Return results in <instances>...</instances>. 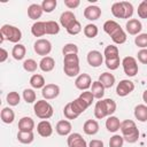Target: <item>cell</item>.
I'll list each match as a JSON object with an SVG mask.
<instances>
[{"label": "cell", "mask_w": 147, "mask_h": 147, "mask_svg": "<svg viewBox=\"0 0 147 147\" xmlns=\"http://www.w3.org/2000/svg\"><path fill=\"white\" fill-rule=\"evenodd\" d=\"M116 102L113 99H101L96 101L94 107V116L98 119L105 118L107 116H111L116 111Z\"/></svg>", "instance_id": "obj_1"}, {"label": "cell", "mask_w": 147, "mask_h": 147, "mask_svg": "<svg viewBox=\"0 0 147 147\" xmlns=\"http://www.w3.org/2000/svg\"><path fill=\"white\" fill-rule=\"evenodd\" d=\"M121 132L124 140L129 144H134L139 139V130L132 119H125L121 122Z\"/></svg>", "instance_id": "obj_2"}, {"label": "cell", "mask_w": 147, "mask_h": 147, "mask_svg": "<svg viewBox=\"0 0 147 147\" xmlns=\"http://www.w3.org/2000/svg\"><path fill=\"white\" fill-rule=\"evenodd\" d=\"M22 39V31L10 24H5L0 29V44L3 42V40H8L14 44H18V41Z\"/></svg>", "instance_id": "obj_3"}, {"label": "cell", "mask_w": 147, "mask_h": 147, "mask_svg": "<svg viewBox=\"0 0 147 147\" xmlns=\"http://www.w3.org/2000/svg\"><path fill=\"white\" fill-rule=\"evenodd\" d=\"M134 8L131 2L127 1H119L114 2L111 6V14L117 18H130L133 15Z\"/></svg>", "instance_id": "obj_4"}, {"label": "cell", "mask_w": 147, "mask_h": 147, "mask_svg": "<svg viewBox=\"0 0 147 147\" xmlns=\"http://www.w3.org/2000/svg\"><path fill=\"white\" fill-rule=\"evenodd\" d=\"M34 115L40 119H48L53 116V107L46 100H38L33 106Z\"/></svg>", "instance_id": "obj_5"}, {"label": "cell", "mask_w": 147, "mask_h": 147, "mask_svg": "<svg viewBox=\"0 0 147 147\" xmlns=\"http://www.w3.org/2000/svg\"><path fill=\"white\" fill-rule=\"evenodd\" d=\"M122 65H123V70L124 74L129 77H133L138 74L139 67L137 63V60L133 56H125L122 60Z\"/></svg>", "instance_id": "obj_6"}, {"label": "cell", "mask_w": 147, "mask_h": 147, "mask_svg": "<svg viewBox=\"0 0 147 147\" xmlns=\"http://www.w3.org/2000/svg\"><path fill=\"white\" fill-rule=\"evenodd\" d=\"M33 49H34V52L38 55L45 57V56H47L51 53V51H52V44H51L49 40L41 38V39H38L33 44Z\"/></svg>", "instance_id": "obj_7"}, {"label": "cell", "mask_w": 147, "mask_h": 147, "mask_svg": "<svg viewBox=\"0 0 147 147\" xmlns=\"http://www.w3.org/2000/svg\"><path fill=\"white\" fill-rule=\"evenodd\" d=\"M134 90V84L133 82L129 79H122L116 87V94L118 96H126Z\"/></svg>", "instance_id": "obj_8"}, {"label": "cell", "mask_w": 147, "mask_h": 147, "mask_svg": "<svg viewBox=\"0 0 147 147\" xmlns=\"http://www.w3.org/2000/svg\"><path fill=\"white\" fill-rule=\"evenodd\" d=\"M60 94V86L56 84H46L41 88V95L46 100L55 99Z\"/></svg>", "instance_id": "obj_9"}, {"label": "cell", "mask_w": 147, "mask_h": 147, "mask_svg": "<svg viewBox=\"0 0 147 147\" xmlns=\"http://www.w3.org/2000/svg\"><path fill=\"white\" fill-rule=\"evenodd\" d=\"M75 86L80 91H87L92 86V78L87 74H79L75 80Z\"/></svg>", "instance_id": "obj_10"}, {"label": "cell", "mask_w": 147, "mask_h": 147, "mask_svg": "<svg viewBox=\"0 0 147 147\" xmlns=\"http://www.w3.org/2000/svg\"><path fill=\"white\" fill-rule=\"evenodd\" d=\"M67 144L69 147H87V144L80 133H70L67 138Z\"/></svg>", "instance_id": "obj_11"}, {"label": "cell", "mask_w": 147, "mask_h": 147, "mask_svg": "<svg viewBox=\"0 0 147 147\" xmlns=\"http://www.w3.org/2000/svg\"><path fill=\"white\" fill-rule=\"evenodd\" d=\"M102 62H103V55L99 51H90L87 53V63L91 67L98 68L102 64Z\"/></svg>", "instance_id": "obj_12"}, {"label": "cell", "mask_w": 147, "mask_h": 147, "mask_svg": "<svg viewBox=\"0 0 147 147\" xmlns=\"http://www.w3.org/2000/svg\"><path fill=\"white\" fill-rule=\"evenodd\" d=\"M125 29H126V32L129 34H132V36H138L139 32L141 31L142 29V24L139 20L137 18H131L126 22L125 24Z\"/></svg>", "instance_id": "obj_13"}, {"label": "cell", "mask_w": 147, "mask_h": 147, "mask_svg": "<svg viewBox=\"0 0 147 147\" xmlns=\"http://www.w3.org/2000/svg\"><path fill=\"white\" fill-rule=\"evenodd\" d=\"M37 132L39 136L44 137V138H47V137H51L52 133H53V127H52V124L47 121V119H42L38 123L37 125Z\"/></svg>", "instance_id": "obj_14"}, {"label": "cell", "mask_w": 147, "mask_h": 147, "mask_svg": "<svg viewBox=\"0 0 147 147\" xmlns=\"http://www.w3.org/2000/svg\"><path fill=\"white\" fill-rule=\"evenodd\" d=\"M101 16V9L98 6H87L84 9V17L88 21H95Z\"/></svg>", "instance_id": "obj_15"}, {"label": "cell", "mask_w": 147, "mask_h": 147, "mask_svg": "<svg viewBox=\"0 0 147 147\" xmlns=\"http://www.w3.org/2000/svg\"><path fill=\"white\" fill-rule=\"evenodd\" d=\"M34 129V121L31 117H22L18 121V131L23 132H32Z\"/></svg>", "instance_id": "obj_16"}, {"label": "cell", "mask_w": 147, "mask_h": 147, "mask_svg": "<svg viewBox=\"0 0 147 147\" xmlns=\"http://www.w3.org/2000/svg\"><path fill=\"white\" fill-rule=\"evenodd\" d=\"M71 123L67 119H62V121H59L56 126H55V130L57 132V134L60 136H69L70 132H71Z\"/></svg>", "instance_id": "obj_17"}, {"label": "cell", "mask_w": 147, "mask_h": 147, "mask_svg": "<svg viewBox=\"0 0 147 147\" xmlns=\"http://www.w3.org/2000/svg\"><path fill=\"white\" fill-rule=\"evenodd\" d=\"M83 131L88 136H94L99 132V123L95 119H87L83 125Z\"/></svg>", "instance_id": "obj_18"}, {"label": "cell", "mask_w": 147, "mask_h": 147, "mask_svg": "<svg viewBox=\"0 0 147 147\" xmlns=\"http://www.w3.org/2000/svg\"><path fill=\"white\" fill-rule=\"evenodd\" d=\"M44 10H42V7L41 5H38V3H32L28 7V16L31 18V20H38L41 17Z\"/></svg>", "instance_id": "obj_19"}, {"label": "cell", "mask_w": 147, "mask_h": 147, "mask_svg": "<svg viewBox=\"0 0 147 147\" xmlns=\"http://www.w3.org/2000/svg\"><path fill=\"white\" fill-rule=\"evenodd\" d=\"M75 21H77L76 20V16H75V14L72 13V11H70V10H65V11H63L62 14H61V16H60V24L63 26V28H68L71 23H74Z\"/></svg>", "instance_id": "obj_20"}, {"label": "cell", "mask_w": 147, "mask_h": 147, "mask_svg": "<svg viewBox=\"0 0 147 147\" xmlns=\"http://www.w3.org/2000/svg\"><path fill=\"white\" fill-rule=\"evenodd\" d=\"M70 105H71L72 110H74L76 114H78V115H80L82 113H84V111L90 107V106H88L83 99H80L79 96H78L77 99H75L74 101H71Z\"/></svg>", "instance_id": "obj_21"}, {"label": "cell", "mask_w": 147, "mask_h": 147, "mask_svg": "<svg viewBox=\"0 0 147 147\" xmlns=\"http://www.w3.org/2000/svg\"><path fill=\"white\" fill-rule=\"evenodd\" d=\"M55 67V61L52 56H45L40 60L39 62V68L44 71V72H49L54 69Z\"/></svg>", "instance_id": "obj_22"}, {"label": "cell", "mask_w": 147, "mask_h": 147, "mask_svg": "<svg viewBox=\"0 0 147 147\" xmlns=\"http://www.w3.org/2000/svg\"><path fill=\"white\" fill-rule=\"evenodd\" d=\"M99 82L105 86V88H110L115 84V76L110 72H102L99 76Z\"/></svg>", "instance_id": "obj_23"}, {"label": "cell", "mask_w": 147, "mask_h": 147, "mask_svg": "<svg viewBox=\"0 0 147 147\" xmlns=\"http://www.w3.org/2000/svg\"><path fill=\"white\" fill-rule=\"evenodd\" d=\"M105 86L99 82V80H96V82H93L92 83V86H91V92H92V94L94 95V98L95 99H98V100H101L102 98H103V95H105Z\"/></svg>", "instance_id": "obj_24"}, {"label": "cell", "mask_w": 147, "mask_h": 147, "mask_svg": "<svg viewBox=\"0 0 147 147\" xmlns=\"http://www.w3.org/2000/svg\"><path fill=\"white\" fill-rule=\"evenodd\" d=\"M31 33L34 37H42L46 34V26H45V22L41 21H37L32 24L31 26Z\"/></svg>", "instance_id": "obj_25"}, {"label": "cell", "mask_w": 147, "mask_h": 147, "mask_svg": "<svg viewBox=\"0 0 147 147\" xmlns=\"http://www.w3.org/2000/svg\"><path fill=\"white\" fill-rule=\"evenodd\" d=\"M0 117H1V121L6 124H11L15 119V113L11 108L9 107H5L2 108L1 110V114H0Z\"/></svg>", "instance_id": "obj_26"}, {"label": "cell", "mask_w": 147, "mask_h": 147, "mask_svg": "<svg viewBox=\"0 0 147 147\" xmlns=\"http://www.w3.org/2000/svg\"><path fill=\"white\" fill-rule=\"evenodd\" d=\"M106 127L109 132H116L121 129V122L116 116H109L106 121Z\"/></svg>", "instance_id": "obj_27"}, {"label": "cell", "mask_w": 147, "mask_h": 147, "mask_svg": "<svg viewBox=\"0 0 147 147\" xmlns=\"http://www.w3.org/2000/svg\"><path fill=\"white\" fill-rule=\"evenodd\" d=\"M134 117L139 122H147V106L138 105L134 108Z\"/></svg>", "instance_id": "obj_28"}, {"label": "cell", "mask_w": 147, "mask_h": 147, "mask_svg": "<svg viewBox=\"0 0 147 147\" xmlns=\"http://www.w3.org/2000/svg\"><path fill=\"white\" fill-rule=\"evenodd\" d=\"M25 53H26V49H25V46L22 45V44H16L13 49H11V55L15 60L17 61H21L24 59L25 56Z\"/></svg>", "instance_id": "obj_29"}, {"label": "cell", "mask_w": 147, "mask_h": 147, "mask_svg": "<svg viewBox=\"0 0 147 147\" xmlns=\"http://www.w3.org/2000/svg\"><path fill=\"white\" fill-rule=\"evenodd\" d=\"M110 38H111V40H113L115 44L122 45V44H124V42L126 41V33H125V31H124L122 28H119V29H117V30L110 36Z\"/></svg>", "instance_id": "obj_30"}, {"label": "cell", "mask_w": 147, "mask_h": 147, "mask_svg": "<svg viewBox=\"0 0 147 147\" xmlns=\"http://www.w3.org/2000/svg\"><path fill=\"white\" fill-rule=\"evenodd\" d=\"M30 85L33 87V88H42L45 85H46V83H45V78L41 76V75H39V74H34V75H32L31 76V78H30Z\"/></svg>", "instance_id": "obj_31"}, {"label": "cell", "mask_w": 147, "mask_h": 147, "mask_svg": "<svg viewBox=\"0 0 147 147\" xmlns=\"http://www.w3.org/2000/svg\"><path fill=\"white\" fill-rule=\"evenodd\" d=\"M63 71L68 77H76L79 75V64H63Z\"/></svg>", "instance_id": "obj_32"}, {"label": "cell", "mask_w": 147, "mask_h": 147, "mask_svg": "<svg viewBox=\"0 0 147 147\" xmlns=\"http://www.w3.org/2000/svg\"><path fill=\"white\" fill-rule=\"evenodd\" d=\"M17 140L21 144H25L29 145L34 140V134L33 132H23V131H18L17 133Z\"/></svg>", "instance_id": "obj_33"}, {"label": "cell", "mask_w": 147, "mask_h": 147, "mask_svg": "<svg viewBox=\"0 0 147 147\" xmlns=\"http://www.w3.org/2000/svg\"><path fill=\"white\" fill-rule=\"evenodd\" d=\"M103 56H105V60L119 57V52H118L117 46H115V45H109V46H107V47L105 48Z\"/></svg>", "instance_id": "obj_34"}, {"label": "cell", "mask_w": 147, "mask_h": 147, "mask_svg": "<svg viewBox=\"0 0 147 147\" xmlns=\"http://www.w3.org/2000/svg\"><path fill=\"white\" fill-rule=\"evenodd\" d=\"M121 28V25L116 22V21H113V20H109V21H106L105 23H103V31L107 33V34H109V36H111L117 29H119Z\"/></svg>", "instance_id": "obj_35"}, {"label": "cell", "mask_w": 147, "mask_h": 147, "mask_svg": "<svg viewBox=\"0 0 147 147\" xmlns=\"http://www.w3.org/2000/svg\"><path fill=\"white\" fill-rule=\"evenodd\" d=\"M45 26H46V34H57L60 32V25L55 21L45 22Z\"/></svg>", "instance_id": "obj_36"}, {"label": "cell", "mask_w": 147, "mask_h": 147, "mask_svg": "<svg viewBox=\"0 0 147 147\" xmlns=\"http://www.w3.org/2000/svg\"><path fill=\"white\" fill-rule=\"evenodd\" d=\"M6 100H7V103H8L9 106H13V107H14V106H17V105L20 103L21 96H20V94H18L17 92L11 91V92H9V93L7 94Z\"/></svg>", "instance_id": "obj_37"}, {"label": "cell", "mask_w": 147, "mask_h": 147, "mask_svg": "<svg viewBox=\"0 0 147 147\" xmlns=\"http://www.w3.org/2000/svg\"><path fill=\"white\" fill-rule=\"evenodd\" d=\"M98 32H99V30L95 24H87L84 28V34L87 38H95L98 36Z\"/></svg>", "instance_id": "obj_38"}, {"label": "cell", "mask_w": 147, "mask_h": 147, "mask_svg": "<svg viewBox=\"0 0 147 147\" xmlns=\"http://www.w3.org/2000/svg\"><path fill=\"white\" fill-rule=\"evenodd\" d=\"M38 67L39 64H37V62L33 59H28L23 62V69L28 72H34Z\"/></svg>", "instance_id": "obj_39"}, {"label": "cell", "mask_w": 147, "mask_h": 147, "mask_svg": "<svg viewBox=\"0 0 147 147\" xmlns=\"http://www.w3.org/2000/svg\"><path fill=\"white\" fill-rule=\"evenodd\" d=\"M36 92L32 90V88H25L23 91V99L26 103H33L36 101Z\"/></svg>", "instance_id": "obj_40"}, {"label": "cell", "mask_w": 147, "mask_h": 147, "mask_svg": "<svg viewBox=\"0 0 147 147\" xmlns=\"http://www.w3.org/2000/svg\"><path fill=\"white\" fill-rule=\"evenodd\" d=\"M56 5H57L56 0H44L41 2V7H42V10L45 13H52L55 9Z\"/></svg>", "instance_id": "obj_41"}, {"label": "cell", "mask_w": 147, "mask_h": 147, "mask_svg": "<svg viewBox=\"0 0 147 147\" xmlns=\"http://www.w3.org/2000/svg\"><path fill=\"white\" fill-rule=\"evenodd\" d=\"M62 53H63V56L68 54H78V46L72 42L65 44L62 48Z\"/></svg>", "instance_id": "obj_42"}, {"label": "cell", "mask_w": 147, "mask_h": 147, "mask_svg": "<svg viewBox=\"0 0 147 147\" xmlns=\"http://www.w3.org/2000/svg\"><path fill=\"white\" fill-rule=\"evenodd\" d=\"M63 115H64V117H65L67 119H76V118L79 116L78 114H76V113L72 110L70 102L64 106V108H63Z\"/></svg>", "instance_id": "obj_43"}, {"label": "cell", "mask_w": 147, "mask_h": 147, "mask_svg": "<svg viewBox=\"0 0 147 147\" xmlns=\"http://www.w3.org/2000/svg\"><path fill=\"white\" fill-rule=\"evenodd\" d=\"M134 44L141 49L147 48V33H140L134 38Z\"/></svg>", "instance_id": "obj_44"}, {"label": "cell", "mask_w": 147, "mask_h": 147, "mask_svg": "<svg viewBox=\"0 0 147 147\" xmlns=\"http://www.w3.org/2000/svg\"><path fill=\"white\" fill-rule=\"evenodd\" d=\"M65 30H67V32H68L69 34L76 36V34H78V33L82 31V25H80V23H79L78 21H75V22L71 23Z\"/></svg>", "instance_id": "obj_45"}, {"label": "cell", "mask_w": 147, "mask_h": 147, "mask_svg": "<svg viewBox=\"0 0 147 147\" xmlns=\"http://www.w3.org/2000/svg\"><path fill=\"white\" fill-rule=\"evenodd\" d=\"M124 138L119 134H114L109 140V147H123Z\"/></svg>", "instance_id": "obj_46"}, {"label": "cell", "mask_w": 147, "mask_h": 147, "mask_svg": "<svg viewBox=\"0 0 147 147\" xmlns=\"http://www.w3.org/2000/svg\"><path fill=\"white\" fill-rule=\"evenodd\" d=\"M105 63H106V67L110 70H116L118 67H119V63H121V60L119 57H115V59H108V60H105Z\"/></svg>", "instance_id": "obj_47"}, {"label": "cell", "mask_w": 147, "mask_h": 147, "mask_svg": "<svg viewBox=\"0 0 147 147\" xmlns=\"http://www.w3.org/2000/svg\"><path fill=\"white\" fill-rule=\"evenodd\" d=\"M138 16L140 18H147V0H144L138 6Z\"/></svg>", "instance_id": "obj_48"}, {"label": "cell", "mask_w": 147, "mask_h": 147, "mask_svg": "<svg viewBox=\"0 0 147 147\" xmlns=\"http://www.w3.org/2000/svg\"><path fill=\"white\" fill-rule=\"evenodd\" d=\"M79 98H80V99H83V100H84L88 106H91V105H92V102H93V100L95 99L91 91H84V92H82V93H80V95H79Z\"/></svg>", "instance_id": "obj_49"}, {"label": "cell", "mask_w": 147, "mask_h": 147, "mask_svg": "<svg viewBox=\"0 0 147 147\" xmlns=\"http://www.w3.org/2000/svg\"><path fill=\"white\" fill-rule=\"evenodd\" d=\"M138 56V60L139 62L144 63V64H147V48H144V49H140L137 54Z\"/></svg>", "instance_id": "obj_50"}, {"label": "cell", "mask_w": 147, "mask_h": 147, "mask_svg": "<svg viewBox=\"0 0 147 147\" xmlns=\"http://www.w3.org/2000/svg\"><path fill=\"white\" fill-rule=\"evenodd\" d=\"M64 5L69 9H75L80 5V1L79 0H64Z\"/></svg>", "instance_id": "obj_51"}, {"label": "cell", "mask_w": 147, "mask_h": 147, "mask_svg": "<svg viewBox=\"0 0 147 147\" xmlns=\"http://www.w3.org/2000/svg\"><path fill=\"white\" fill-rule=\"evenodd\" d=\"M88 147H103V141L99 139H93L90 141Z\"/></svg>", "instance_id": "obj_52"}, {"label": "cell", "mask_w": 147, "mask_h": 147, "mask_svg": "<svg viewBox=\"0 0 147 147\" xmlns=\"http://www.w3.org/2000/svg\"><path fill=\"white\" fill-rule=\"evenodd\" d=\"M8 57V52L5 48H0V62H5Z\"/></svg>", "instance_id": "obj_53"}, {"label": "cell", "mask_w": 147, "mask_h": 147, "mask_svg": "<svg viewBox=\"0 0 147 147\" xmlns=\"http://www.w3.org/2000/svg\"><path fill=\"white\" fill-rule=\"evenodd\" d=\"M142 100H144L145 103H147V90H145L144 93H142Z\"/></svg>", "instance_id": "obj_54"}]
</instances>
